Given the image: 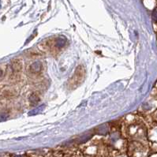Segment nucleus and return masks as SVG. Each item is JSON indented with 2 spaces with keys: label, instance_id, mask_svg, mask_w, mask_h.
I'll use <instances>...</instances> for the list:
<instances>
[{
  "label": "nucleus",
  "instance_id": "nucleus-4",
  "mask_svg": "<svg viewBox=\"0 0 157 157\" xmlns=\"http://www.w3.org/2000/svg\"><path fill=\"white\" fill-rule=\"evenodd\" d=\"M40 100V96L37 93H33L29 96V102L33 104H36Z\"/></svg>",
  "mask_w": 157,
  "mask_h": 157
},
{
  "label": "nucleus",
  "instance_id": "nucleus-1",
  "mask_svg": "<svg viewBox=\"0 0 157 157\" xmlns=\"http://www.w3.org/2000/svg\"><path fill=\"white\" fill-rule=\"evenodd\" d=\"M85 76V68L83 67H82V66H79V67H77V69L75 70V72L74 74V76H73L72 78L70 81V85L72 87V89H74L75 87H78V85L83 82Z\"/></svg>",
  "mask_w": 157,
  "mask_h": 157
},
{
  "label": "nucleus",
  "instance_id": "nucleus-2",
  "mask_svg": "<svg viewBox=\"0 0 157 157\" xmlns=\"http://www.w3.org/2000/svg\"><path fill=\"white\" fill-rule=\"evenodd\" d=\"M22 63L18 59H14L10 63V68H11L13 74H18L22 70Z\"/></svg>",
  "mask_w": 157,
  "mask_h": 157
},
{
  "label": "nucleus",
  "instance_id": "nucleus-5",
  "mask_svg": "<svg viewBox=\"0 0 157 157\" xmlns=\"http://www.w3.org/2000/svg\"><path fill=\"white\" fill-rule=\"evenodd\" d=\"M2 70L0 69V78L2 77Z\"/></svg>",
  "mask_w": 157,
  "mask_h": 157
},
{
  "label": "nucleus",
  "instance_id": "nucleus-3",
  "mask_svg": "<svg viewBox=\"0 0 157 157\" xmlns=\"http://www.w3.org/2000/svg\"><path fill=\"white\" fill-rule=\"evenodd\" d=\"M42 63L40 62H35V63H33L30 66V72L34 74H39V73L41 72V70H42Z\"/></svg>",
  "mask_w": 157,
  "mask_h": 157
}]
</instances>
